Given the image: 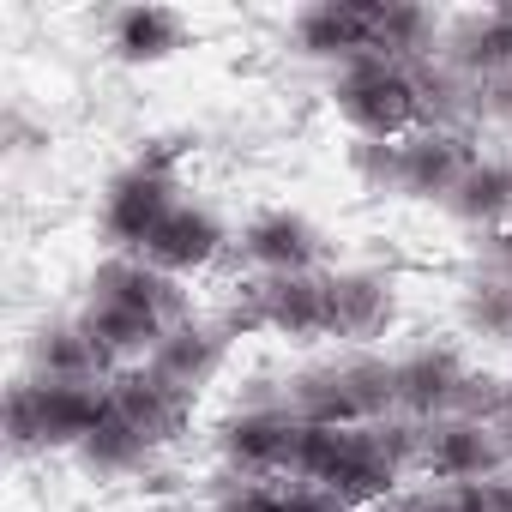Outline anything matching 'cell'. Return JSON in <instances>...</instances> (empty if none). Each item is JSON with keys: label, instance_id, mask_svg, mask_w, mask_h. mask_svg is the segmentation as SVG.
<instances>
[{"label": "cell", "instance_id": "obj_1", "mask_svg": "<svg viewBox=\"0 0 512 512\" xmlns=\"http://www.w3.org/2000/svg\"><path fill=\"white\" fill-rule=\"evenodd\" d=\"M181 157L187 139H151L103 193V241L115 253H145L163 217L181 205Z\"/></svg>", "mask_w": 512, "mask_h": 512}, {"label": "cell", "instance_id": "obj_2", "mask_svg": "<svg viewBox=\"0 0 512 512\" xmlns=\"http://www.w3.org/2000/svg\"><path fill=\"white\" fill-rule=\"evenodd\" d=\"M109 416V380L91 386H55V380H19L7 392V446L19 458L31 452H79L85 434Z\"/></svg>", "mask_w": 512, "mask_h": 512}, {"label": "cell", "instance_id": "obj_3", "mask_svg": "<svg viewBox=\"0 0 512 512\" xmlns=\"http://www.w3.org/2000/svg\"><path fill=\"white\" fill-rule=\"evenodd\" d=\"M332 103H338V115H344V127H350L356 139H386V145H398V139H410V133L422 127V97H416L410 67L380 61V55L344 67V73L332 79Z\"/></svg>", "mask_w": 512, "mask_h": 512}, {"label": "cell", "instance_id": "obj_4", "mask_svg": "<svg viewBox=\"0 0 512 512\" xmlns=\"http://www.w3.org/2000/svg\"><path fill=\"white\" fill-rule=\"evenodd\" d=\"M223 326L235 338L272 332V338H326V272H296V278H247L241 296L229 302Z\"/></svg>", "mask_w": 512, "mask_h": 512}, {"label": "cell", "instance_id": "obj_5", "mask_svg": "<svg viewBox=\"0 0 512 512\" xmlns=\"http://www.w3.org/2000/svg\"><path fill=\"white\" fill-rule=\"evenodd\" d=\"M296 446H302V422L284 404H260L241 410L217 428V452L235 470V482H284L296 476Z\"/></svg>", "mask_w": 512, "mask_h": 512}, {"label": "cell", "instance_id": "obj_6", "mask_svg": "<svg viewBox=\"0 0 512 512\" xmlns=\"http://www.w3.org/2000/svg\"><path fill=\"white\" fill-rule=\"evenodd\" d=\"M506 452L494 440L488 422H464V416H446V422H428L422 428V464L416 476L422 482H440V488H470V482H494L506 476Z\"/></svg>", "mask_w": 512, "mask_h": 512}, {"label": "cell", "instance_id": "obj_7", "mask_svg": "<svg viewBox=\"0 0 512 512\" xmlns=\"http://www.w3.org/2000/svg\"><path fill=\"white\" fill-rule=\"evenodd\" d=\"M476 151L470 133H446V127H416L410 139H398V199H422V205H446L458 193V181L470 175Z\"/></svg>", "mask_w": 512, "mask_h": 512}, {"label": "cell", "instance_id": "obj_8", "mask_svg": "<svg viewBox=\"0 0 512 512\" xmlns=\"http://www.w3.org/2000/svg\"><path fill=\"white\" fill-rule=\"evenodd\" d=\"M91 296L97 302H121V308H139L163 326H181L193 320V302L181 290V278L157 272L151 260H139V253H109V260L91 272Z\"/></svg>", "mask_w": 512, "mask_h": 512}, {"label": "cell", "instance_id": "obj_9", "mask_svg": "<svg viewBox=\"0 0 512 512\" xmlns=\"http://www.w3.org/2000/svg\"><path fill=\"white\" fill-rule=\"evenodd\" d=\"M241 260L260 272V278H296V272H320V229L290 211V205H272L260 217H247L241 229Z\"/></svg>", "mask_w": 512, "mask_h": 512}, {"label": "cell", "instance_id": "obj_10", "mask_svg": "<svg viewBox=\"0 0 512 512\" xmlns=\"http://www.w3.org/2000/svg\"><path fill=\"white\" fill-rule=\"evenodd\" d=\"M398 320V290L380 272H326V338L368 344Z\"/></svg>", "mask_w": 512, "mask_h": 512}, {"label": "cell", "instance_id": "obj_11", "mask_svg": "<svg viewBox=\"0 0 512 512\" xmlns=\"http://www.w3.org/2000/svg\"><path fill=\"white\" fill-rule=\"evenodd\" d=\"M464 380H470V368L446 344H422V350L398 356V416H410V422H446V416H458Z\"/></svg>", "mask_w": 512, "mask_h": 512}, {"label": "cell", "instance_id": "obj_12", "mask_svg": "<svg viewBox=\"0 0 512 512\" xmlns=\"http://www.w3.org/2000/svg\"><path fill=\"white\" fill-rule=\"evenodd\" d=\"M223 241H229L223 217H217L211 205H199V199H181V205L163 217V229L145 241L139 260H151V266L169 272V278H193V272H205L217 253H223Z\"/></svg>", "mask_w": 512, "mask_h": 512}, {"label": "cell", "instance_id": "obj_13", "mask_svg": "<svg viewBox=\"0 0 512 512\" xmlns=\"http://www.w3.org/2000/svg\"><path fill=\"white\" fill-rule=\"evenodd\" d=\"M296 49L308 61H332L338 73L374 55V7L356 0H320V7L296 13Z\"/></svg>", "mask_w": 512, "mask_h": 512}, {"label": "cell", "instance_id": "obj_14", "mask_svg": "<svg viewBox=\"0 0 512 512\" xmlns=\"http://www.w3.org/2000/svg\"><path fill=\"white\" fill-rule=\"evenodd\" d=\"M109 404H115V416H127L151 446H169V440L187 428V416H193V398H187L181 386H169L157 368H121V374L109 380Z\"/></svg>", "mask_w": 512, "mask_h": 512}, {"label": "cell", "instance_id": "obj_15", "mask_svg": "<svg viewBox=\"0 0 512 512\" xmlns=\"http://www.w3.org/2000/svg\"><path fill=\"white\" fill-rule=\"evenodd\" d=\"M229 326L223 320H181V326H169V338L157 344V356L145 362V368H157L169 386H181L187 398H199L217 374H223V362H229Z\"/></svg>", "mask_w": 512, "mask_h": 512}, {"label": "cell", "instance_id": "obj_16", "mask_svg": "<svg viewBox=\"0 0 512 512\" xmlns=\"http://www.w3.org/2000/svg\"><path fill=\"white\" fill-rule=\"evenodd\" d=\"M121 368L103 356V344L79 326V320H49L31 338V380H55V386H91V380H115Z\"/></svg>", "mask_w": 512, "mask_h": 512}, {"label": "cell", "instance_id": "obj_17", "mask_svg": "<svg viewBox=\"0 0 512 512\" xmlns=\"http://www.w3.org/2000/svg\"><path fill=\"white\" fill-rule=\"evenodd\" d=\"M440 55L458 73H470L476 85L512 73V7H482V13L452 19L446 37H440Z\"/></svg>", "mask_w": 512, "mask_h": 512}, {"label": "cell", "instance_id": "obj_18", "mask_svg": "<svg viewBox=\"0 0 512 512\" xmlns=\"http://www.w3.org/2000/svg\"><path fill=\"white\" fill-rule=\"evenodd\" d=\"M79 326L103 344V356H109L115 368H145V362L157 356V344L169 338L163 320H151V314H139V308H121V302H97V296L79 308Z\"/></svg>", "mask_w": 512, "mask_h": 512}, {"label": "cell", "instance_id": "obj_19", "mask_svg": "<svg viewBox=\"0 0 512 512\" xmlns=\"http://www.w3.org/2000/svg\"><path fill=\"white\" fill-rule=\"evenodd\" d=\"M109 49L127 67H157L175 49H187V19L175 7H121L109 19Z\"/></svg>", "mask_w": 512, "mask_h": 512}, {"label": "cell", "instance_id": "obj_20", "mask_svg": "<svg viewBox=\"0 0 512 512\" xmlns=\"http://www.w3.org/2000/svg\"><path fill=\"white\" fill-rule=\"evenodd\" d=\"M440 37H446V25L428 7H410V0H386V7H374V55L380 61L422 67V61L440 55Z\"/></svg>", "mask_w": 512, "mask_h": 512}, {"label": "cell", "instance_id": "obj_21", "mask_svg": "<svg viewBox=\"0 0 512 512\" xmlns=\"http://www.w3.org/2000/svg\"><path fill=\"white\" fill-rule=\"evenodd\" d=\"M284 410L308 428H368L356 398H350V380H344V362H326V368H308L290 380V398Z\"/></svg>", "mask_w": 512, "mask_h": 512}, {"label": "cell", "instance_id": "obj_22", "mask_svg": "<svg viewBox=\"0 0 512 512\" xmlns=\"http://www.w3.org/2000/svg\"><path fill=\"white\" fill-rule=\"evenodd\" d=\"M446 211L470 229H500L512 217V157H476L458 193L446 199Z\"/></svg>", "mask_w": 512, "mask_h": 512}, {"label": "cell", "instance_id": "obj_23", "mask_svg": "<svg viewBox=\"0 0 512 512\" xmlns=\"http://www.w3.org/2000/svg\"><path fill=\"white\" fill-rule=\"evenodd\" d=\"M151 452H157V446H151V440H145L127 416H115V404H109V416L85 434V446H79L73 458H79L91 476H133Z\"/></svg>", "mask_w": 512, "mask_h": 512}, {"label": "cell", "instance_id": "obj_24", "mask_svg": "<svg viewBox=\"0 0 512 512\" xmlns=\"http://www.w3.org/2000/svg\"><path fill=\"white\" fill-rule=\"evenodd\" d=\"M344 380H350V398H356L362 422L398 416V362H386V356H350Z\"/></svg>", "mask_w": 512, "mask_h": 512}, {"label": "cell", "instance_id": "obj_25", "mask_svg": "<svg viewBox=\"0 0 512 512\" xmlns=\"http://www.w3.org/2000/svg\"><path fill=\"white\" fill-rule=\"evenodd\" d=\"M464 326L482 332V338H494V344H512V278H500V272L470 278V290H464Z\"/></svg>", "mask_w": 512, "mask_h": 512}, {"label": "cell", "instance_id": "obj_26", "mask_svg": "<svg viewBox=\"0 0 512 512\" xmlns=\"http://www.w3.org/2000/svg\"><path fill=\"white\" fill-rule=\"evenodd\" d=\"M350 169L368 193H398V145L386 139H356L350 145Z\"/></svg>", "mask_w": 512, "mask_h": 512}, {"label": "cell", "instance_id": "obj_27", "mask_svg": "<svg viewBox=\"0 0 512 512\" xmlns=\"http://www.w3.org/2000/svg\"><path fill=\"white\" fill-rule=\"evenodd\" d=\"M374 512H464V500H458V488L422 482V488H398V494H386Z\"/></svg>", "mask_w": 512, "mask_h": 512}, {"label": "cell", "instance_id": "obj_28", "mask_svg": "<svg viewBox=\"0 0 512 512\" xmlns=\"http://www.w3.org/2000/svg\"><path fill=\"white\" fill-rule=\"evenodd\" d=\"M217 512H290V488L284 482H235Z\"/></svg>", "mask_w": 512, "mask_h": 512}, {"label": "cell", "instance_id": "obj_29", "mask_svg": "<svg viewBox=\"0 0 512 512\" xmlns=\"http://www.w3.org/2000/svg\"><path fill=\"white\" fill-rule=\"evenodd\" d=\"M482 121H494V127L512 133V73H500V79L482 85Z\"/></svg>", "mask_w": 512, "mask_h": 512}, {"label": "cell", "instance_id": "obj_30", "mask_svg": "<svg viewBox=\"0 0 512 512\" xmlns=\"http://www.w3.org/2000/svg\"><path fill=\"white\" fill-rule=\"evenodd\" d=\"M290 512H350V506H338L332 494H314V488H290Z\"/></svg>", "mask_w": 512, "mask_h": 512}]
</instances>
